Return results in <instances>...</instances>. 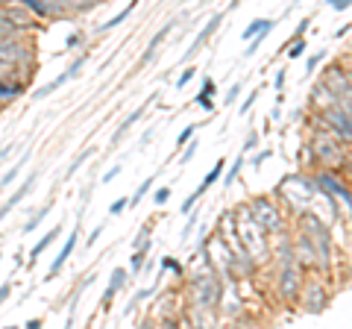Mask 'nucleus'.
Returning <instances> with one entry per match:
<instances>
[{"label": "nucleus", "mask_w": 352, "mask_h": 329, "mask_svg": "<svg viewBox=\"0 0 352 329\" xmlns=\"http://www.w3.org/2000/svg\"><path fill=\"white\" fill-rule=\"evenodd\" d=\"M235 215V235L241 241V247L247 250V253L252 256V262L256 265H261V262L270 259V244H267V233L256 224V217H252L250 206H238Z\"/></svg>", "instance_id": "1"}, {"label": "nucleus", "mask_w": 352, "mask_h": 329, "mask_svg": "<svg viewBox=\"0 0 352 329\" xmlns=\"http://www.w3.org/2000/svg\"><path fill=\"white\" fill-rule=\"evenodd\" d=\"M220 294H223V279H220V273L212 268V262H206L203 270L197 268V273L188 279V306L217 312Z\"/></svg>", "instance_id": "2"}, {"label": "nucleus", "mask_w": 352, "mask_h": 329, "mask_svg": "<svg viewBox=\"0 0 352 329\" xmlns=\"http://www.w3.org/2000/svg\"><path fill=\"white\" fill-rule=\"evenodd\" d=\"M308 150H311V162L308 164H320V168H340L346 159V145L340 138H335L329 129H317L308 141Z\"/></svg>", "instance_id": "3"}, {"label": "nucleus", "mask_w": 352, "mask_h": 329, "mask_svg": "<svg viewBox=\"0 0 352 329\" xmlns=\"http://www.w3.org/2000/svg\"><path fill=\"white\" fill-rule=\"evenodd\" d=\"M296 229L317 247V253L323 256L326 265H332V233H329V224L323 217L314 209H302L296 212Z\"/></svg>", "instance_id": "4"}, {"label": "nucleus", "mask_w": 352, "mask_h": 329, "mask_svg": "<svg viewBox=\"0 0 352 329\" xmlns=\"http://www.w3.org/2000/svg\"><path fill=\"white\" fill-rule=\"evenodd\" d=\"M279 194H282L285 203L294 206L291 212L311 209V200L317 197V182L311 177H302V173H296V177H285L282 185H279Z\"/></svg>", "instance_id": "5"}, {"label": "nucleus", "mask_w": 352, "mask_h": 329, "mask_svg": "<svg viewBox=\"0 0 352 329\" xmlns=\"http://www.w3.org/2000/svg\"><path fill=\"white\" fill-rule=\"evenodd\" d=\"M250 212H252L256 224H258L267 235L285 233V217H282V209L276 206V200H270V197H256V200L250 203Z\"/></svg>", "instance_id": "6"}, {"label": "nucleus", "mask_w": 352, "mask_h": 329, "mask_svg": "<svg viewBox=\"0 0 352 329\" xmlns=\"http://www.w3.org/2000/svg\"><path fill=\"white\" fill-rule=\"evenodd\" d=\"M317 127L320 129H329L335 138H340L344 145H352V118L349 112H344L338 103L335 106H329L320 112V120H317Z\"/></svg>", "instance_id": "7"}, {"label": "nucleus", "mask_w": 352, "mask_h": 329, "mask_svg": "<svg viewBox=\"0 0 352 329\" xmlns=\"http://www.w3.org/2000/svg\"><path fill=\"white\" fill-rule=\"evenodd\" d=\"M276 270H279V279H276L279 297H282V303L294 306L296 297H300L302 282H305V270L300 268V262H294V265H282V268H276Z\"/></svg>", "instance_id": "8"}, {"label": "nucleus", "mask_w": 352, "mask_h": 329, "mask_svg": "<svg viewBox=\"0 0 352 329\" xmlns=\"http://www.w3.org/2000/svg\"><path fill=\"white\" fill-rule=\"evenodd\" d=\"M320 189L326 191V194H332L335 200H344V206H346V215H352V194H349V189H346V182L338 177V173L332 171V168H320L311 177Z\"/></svg>", "instance_id": "9"}, {"label": "nucleus", "mask_w": 352, "mask_h": 329, "mask_svg": "<svg viewBox=\"0 0 352 329\" xmlns=\"http://www.w3.org/2000/svg\"><path fill=\"white\" fill-rule=\"evenodd\" d=\"M296 303H302V312H308V315H320V312L326 309V303H329V294H326V288H323V282L305 279L302 288H300V297H296Z\"/></svg>", "instance_id": "10"}, {"label": "nucleus", "mask_w": 352, "mask_h": 329, "mask_svg": "<svg viewBox=\"0 0 352 329\" xmlns=\"http://www.w3.org/2000/svg\"><path fill=\"white\" fill-rule=\"evenodd\" d=\"M320 85H326V89L332 92L335 97H344L352 89V74L346 71L344 62H335V65H329V68L320 74Z\"/></svg>", "instance_id": "11"}, {"label": "nucleus", "mask_w": 352, "mask_h": 329, "mask_svg": "<svg viewBox=\"0 0 352 329\" xmlns=\"http://www.w3.org/2000/svg\"><path fill=\"white\" fill-rule=\"evenodd\" d=\"M82 65H85V53H82V56H76V59L71 62V68L65 71V74L53 76V80H50L47 85H41V89H36V92H32V97H36V100H44V97H50L53 92H59L65 83H68V80H74V76L80 74V68H82Z\"/></svg>", "instance_id": "12"}, {"label": "nucleus", "mask_w": 352, "mask_h": 329, "mask_svg": "<svg viewBox=\"0 0 352 329\" xmlns=\"http://www.w3.org/2000/svg\"><path fill=\"white\" fill-rule=\"evenodd\" d=\"M80 233H82V224H76V229L68 235V241L62 244V250H59V256L53 259V265H50V270H47V277H44V282H53L59 277V270L65 268V262H68V256L74 253V247H76V241H80Z\"/></svg>", "instance_id": "13"}, {"label": "nucleus", "mask_w": 352, "mask_h": 329, "mask_svg": "<svg viewBox=\"0 0 352 329\" xmlns=\"http://www.w3.org/2000/svg\"><path fill=\"white\" fill-rule=\"evenodd\" d=\"M24 92H27L24 80H15V76H0V109L9 106V103H15Z\"/></svg>", "instance_id": "14"}, {"label": "nucleus", "mask_w": 352, "mask_h": 329, "mask_svg": "<svg viewBox=\"0 0 352 329\" xmlns=\"http://www.w3.org/2000/svg\"><path fill=\"white\" fill-rule=\"evenodd\" d=\"M173 27H176V18H170V21H168V24H164V27H162V30L156 32V36H153V39H150V45H147V50H144V53H141V59H138V65H135V71H141V68H144V65H147V62H150L153 56H156V50L162 47V41H164V39H168V36H170V32H173Z\"/></svg>", "instance_id": "15"}, {"label": "nucleus", "mask_w": 352, "mask_h": 329, "mask_svg": "<svg viewBox=\"0 0 352 329\" xmlns=\"http://www.w3.org/2000/svg\"><path fill=\"white\" fill-rule=\"evenodd\" d=\"M220 21H223V15H212V18H208V24H206V27L200 30V36H197V39H194V45H191L188 50H185V59H191V56H194V53H197V50H203V47L208 45V39H212V36H214V30L220 27Z\"/></svg>", "instance_id": "16"}, {"label": "nucleus", "mask_w": 352, "mask_h": 329, "mask_svg": "<svg viewBox=\"0 0 352 329\" xmlns=\"http://www.w3.org/2000/svg\"><path fill=\"white\" fill-rule=\"evenodd\" d=\"M153 97H156V94H153ZM153 97H150V100H147V103H153ZM147 103H144V106H138V109H135V112H132L129 118H124V120H120V127L115 129V136H112V141H109V147H118V145H120V141H124V136H126V129H129V127H135V124H138V120H141V115H144V109H147Z\"/></svg>", "instance_id": "17"}, {"label": "nucleus", "mask_w": 352, "mask_h": 329, "mask_svg": "<svg viewBox=\"0 0 352 329\" xmlns=\"http://www.w3.org/2000/svg\"><path fill=\"white\" fill-rule=\"evenodd\" d=\"M59 233H62V229H59V226H53V229H50V233H44V238L38 241V244H36V247H32V250H30V256H27V265H36V262L41 259V253H44V250H47V247L53 244V241H56V238H59Z\"/></svg>", "instance_id": "18"}, {"label": "nucleus", "mask_w": 352, "mask_h": 329, "mask_svg": "<svg viewBox=\"0 0 352 329\" xmlns=\"http://www.w3.org/2000/svg\"><path fill=\"white\" fill-rule=\"evenodd\" d=\"M36 182H38V173H30V177H27L24 182L18 185V191H15L12 197H9V200H6V206H9V209H18V206L24 203V197L32 191V185H36Z\"/></svg>", "instance_id": "19"}, {"label": "nucleus", "mask_w": 352, "mask_h": 329, "mask_svg": "<svg viewBox=\"0 0 352 329\" xmlns=\"http://www.w3.org/2000/svg\"><path fill=\"white\" fill-rule=\"evenodd\" d=\"M311 103H314V106L323 112V109H329V106H335V103H338V97H335L332 92H329L326 85L317 83V89H314V94H311Z\"/></svg>", "instance_id": "20"}, {"label": "nucleus", "mask_w": 352, "mask_h": 329, "mask_svg": "<svg viewBox=\"0 0 352 329\" xmlns=\"http://www.w3.org/2000/svg\"><path fill=\"white\" fill-rule=\"evenodd\" d=\"M135 6H138V0H129V6H124V9H120V12H118L112 21H106V24L97 27V32H109V30H115L118 24H124V21L129 18V12H132V9H135Z\"/></svg>", "instance_id": "21"}, {"label": "nucleus", "mask_w": 352, "mask_h": 329, "mask_svg": "<svg viewBox=\"0 0 352 329\" xmlns=\"http://www.w3.org/2000/svg\"><path fill=\"white\" fill-rule=\"evenodd\" d=\"M27 159H30V153H24V156H21L15 164H12V171H6L3 173V177H0V191H3V189H9V185H12L15 180H18V173L21 171H24V164H27Z\"/></svg>", "instance_id": "22"}, {"label": "nucleus", "mask_w": 352, "mask_h": 329, "mask_svg": "<svg viewBox=\"0 0 352 329\" xmlns=\"http://www.w3.org/2000/svg\"><path fill=\"white\" fill-rule=\"evenodd\" d=\"M267 27H276V21H273V18H256V21H250L244 32H241V39H244V41H250L252 36H256V32L267 30Z\"/></svg>", "instance_id": "23"}, {"label": "nucleus", "mask_w": 352, "mask_h": 329, "mask_svg": "<svg viewBox=\"0 0 352 329\" xmlns=\"http://www.w3.org/2000/svg\"><path fill=\"white\" fill-rule=\"evenodd\" d=\"M50 209H53V206H41V209H38L36 215H30V217H27V224L21 226V235H27V233H36V229H38V224H41L44 217L50 215Z\"/></svg>", "instance_id": "24"}, {"label": "nucleus", "mask_w": 352, "mask_h": 329, "mask_svg": "<svg viewBox=\"0 0 352 329\" xmlns=\"http://www.w3.org/2000/svg\"><path fill=\"white\" fill-rule=\"evenodd\" d=\"M94 153H97V147H85V150L80 153V156H76V159L71 162V168H68V173H65V180H71V177H74V173H76V171H80V168H82V164H85L88 159H91V156H94Z\"/></svg>", "instance_id": "25"}, {"label": "nucleus", "mask_w": 352, "mask_h": 329, "mask_svg": "<svg viewBox=\"0 0 352 329\" xmlns=\"http://www.w3.org/2000/svg\"><path fill=\"white\" fill-rule=\"evenodd\" d=\"M150 250H153V247H138L135 253H132V259H129L132 273H141V270H144V265H147V256H150Z\"/></svg>", "instance_id": "26"}, {"label": "nucleus", "mask_w": 352, "mask_h": 329, "mask_svg": "<svg viewBox=\"0 0 352 329\" xmlns=\"http://www.w3.org/2000/svg\"><path fill=\"white\" fill-rule=\"evenodd\" d=\"M244 162H247V153H241V156L232 162V168L226 171V177H223V189H229L235 180H238V173H241V168H244Z\"/></svg>", "instance_id": "27"}, {"label": "nucleus", "mask_w": 352, "mask_h": 329, "mask_svg": "<svg viewBox=\"0 0 352 329\" xmlns=\"http://www.w3.org/2000/svg\"><path fill=\"white\" fill-rule=\"evenodd\" d=\"M150 235H153V224L147 221L144 226L138 229V235H135V241H132V250H138V247H153V241H150Z\"/></svg>", "instance_id": "28"}, {"label": "nucleus", "mask_w": 352, "mask_h": 329, "mask_svg": "<svg viewBox=\"0 0 352 329\" xmlns=\"http://www.w3.org/2000/svg\"><path fill=\"white\" fill-rule=\"evenodd\" d=\"M223 164H226L223 159H217V162H214V168L206 173V180H203V185H206V189H212V185L217 182V177H220V173H223Z\"/></svg>", "instance_id": "29"}, {"label": "nucleus", "mask_w": 352, "mask_h": 329, "mask_svg": "<svg viewBox=\"0 0 352 329\" xmlns=\"http://www.w3.org/2000/svg\"><path fill=\"white\" fill-rule=\"evenodd\" d=\"M153 189V177L150 180H144V182H141L138 185V191H135V197H132V200H129V206H132V209H135V206L141 203V200H144V197H147V191Z\"/></svg>", "instance_id": "30"}, {"label": "nucleus", "mask_w": 352, "mask_h": 329, "mask_svg": "<svg viewBox=\"0 0 352 329\" xmlns=\"http://www.w3.org/2000/svg\"><path fill=\"white\" fill-rule=\"evenodd\" d=\"M109 285H112V288H124V285H126V270L124 268H115L112 270V277H109Z\"/></svg>", "instance_id": "31"}, {"label": "nucleus", "mask_w": 352, "mask_h": 329, "mask_svg": "<svg viewBox=\"0 0 352 329\" xmlns=\"http://www.w3.org/2000/svg\"><path fill=\"white\" fill-rule=\"evenodd\" d=\"M288 45H291V47H288V56H291V59H300L302 53H305V41H302V36H300V39H291Z\"/></svg>", "instance_id": "32"}, {"label": "nucleus", "mask_w": 352, "mask_h": 329, "mask_svg": "<svg viewBox=\"0 0 352 329\" xmlns=\"http://www.w3.org/2000/svg\"><path fill=\"white\" fill-rule=\"evenodd\" d=\"M194 133H197V124H188V127H185V129H182V133H179V138H176V150H179V147H185V145H188V141L194 138Z\"/></svg>", "instance_id": "33"}, {"label": "nucleus", "mask_w": 352, "mask_h": 329, "mask_svg": "<svg viewBox=\"0 0 352 329\" xmlns=\"http://www.w3.org/2000/svg\"><path fill=\"white\" fill-rule=\"evenodd\" d=\"M126 206H129V197H118V200H115L112 206H109V215L115 217V215H120V212H124Z\"/></svg>", "instance_id": "34"}, {"label": "nucleus", "mask_w": 352, "mask_h": 329, "mask_svg": "<svg viewBox=\"0 0 352 329\" xmlns=\"http://www.w3.org/2000/svg\"><path fill=\"white\" fill-rule=\"evenodd\" d=\"M214 92H217L214 80H212V76H206V80H203V92L197 94V97H214Z\"/></svg>", "instance_id": "35"}, {"label": "nucleus", "mask_w": 352, "mask_h": 329, "mask_svg": "<svg viewBox=\"0 0 352 329\" xmlns=\"http://www.w3.org/2000/svg\"><path fill=\"white\" fill-rule=\"evenodd\" d=\"M194 74H197V68H185V71H182V76H179V80H176V89H179V92H182V89H185V85H188V83H191V76H194Z\"/></svg>", "instance_id": "36"}, {"label": "nucleus", "mask_w": 352, "mask_h": 329, "mask_svg": "<svg viewBox=\"0 0 352 329\" xmlns=\"http://www.w3.org/2000/svg\"><path fill=\"white\" fill-rule=\"evenodd\" d=\"M162 268H164V270H173L176 277H182V265H179V262H176V259H170V256L162 262Z\"/></svg>", "instance_id": "37"}, {"label": "nucleus", "mask_w": 352, "mask_h": 329, "mask_svg": "<svg viewBox=\"0 0 352 329\" xmlns=\"http://www.w3.org/2000/svg\"><path fill=\"white\" fill-rule=\"evenodd\" d=\"M194 153H197V145H194V141H188V145H185V150H182V156H179V164L191 162V159H194Z\"/></svg>", "instance_id": "38"}, {"label": "nucleus", "mask_w": 352, "mask_h": 329, "mask_svg": "<svg viewBox=\"0 0 352 329\" xmlns=\"http://www.w3.org/2000/svg\"><path fill=\"white\" fill-rule=\"evenodd\" d=\"M9 294H12V277H9L3 285H0V306H3L9 300Z\"/></svg>", "instance_id": "39"}, {"label": "nucleus", "mask_w": 352, "mask_h": 329, "mask_svg": "<svg viewBox=\"0 0 352 329\" xmlns=\"http://www.w3.org/2000/svg\"><path fill=\"white\" fill-rule=\"evenodd\" d=\"M238 94H241V83H235V85H232V89H229V92H226V100H223V103H226V106H232V103L238 100Z\"/></svg>", "instance_id": "40"}, {"label": "nucleus", "mask_w": 352, "mask_h": 329, "mask_svg": "<svg viewBox=\"0 0 352 329\" xmlns=\"http://www.w3.org/2000/svg\"><path fill=\"white\" fill-rule=\"evenodd\" d=\"M80 41H82V32H71L68 41H65V47H68V50H76V47H80Z\"/></svg>", "instance_id": "41"}, {"label": "nucleus", "mask_w": 352, "mask_h": 329, "mask_svg": "<svg viewBox=\"0 0 352 329\" xmlns=\"http://www.w3.org/2000/svg\"><path fill=\"white\" fill-rule=\"evenodd\" d=\"M256 97H258V92H250V94H247V100L241 103V115H247V112H250L252 103H256Z\"/></svg>", "instance_id": "42"}, {"label": "nucleus", "mask_w": 352, "mask_h": 329, "mask_svg": "<svg viewBox=\"0 0 352 329\" xmlns=\"http://www.w3.org/2000/svg\"><path fill=\"white\" fill-rule=\"evenodd\" d=\"M153 200H156V206H164V203L170 200V189H159V191H156V197H153Z\"/></svg>", "instance_id": "43"}, {"label": "nucleus", "mask_w": 352, "mask_h": 329, "mask_svg": "<svg viewBox=\"0 0 352 329\" xmlns=\"http://www.w3.org/2000/svg\"><path fill=\"white\" fill-rule=\"evenodd\" d=\"M256 147H258V133H250V136H247V141H244V153L256 150Z\"/></svg>", "instance_id": "44"}, {"label": "nucleus", "mask_w": 352, "mask_h": 329, "mask_svg": "<svg viewBox=\"0 0 352 329\" xmlns=\"http://www.w3.org/2000/svg\"><path fill=\"white\" fill-rule=\"evenodd\" d=\"M100 235H103V226H97V229H94V233H91V235H88V241H85V247H94V244H97V241H100Z\"/></svg>", "instance_id": "45"}, {"label": "nucleus", "mask_w": 352, "mask_h": 329, "mask_svg": "<svg viewBox=\"0 0 352 329\" xmlns=\"http://www.w3.org/2000/svg\"><path fill=\"white\" fill-rule=\"evenodd\" d=\"M267 156H270V150H258L256 156H252V168H261V162L267 159Z\"/></svg>", "instance_id": "46"}, {"label": "nucleus", "mask_w": 352, "mask_h": 329, "mask_svg": "<svg viewBox=\"0 0 352 329\" xmlns=\"http://www.w3.org/2000/svg\"><path fill=\"white\" fill-rule=\"evenodd\" d=\"M118 173H120V164H115L112 171H106V173H103V185H109L112 180H118Z\"/></svg>", "instance_id": "47"}, {"label": "nucleus", "mask_w": 352, "mask_h": 329, "mask_svg": "<svg viewBox=\"0 0 352 329\" xmlns=\"http://www.w3.org/2000/svg\"><path fill=\"white\" fill-rule=\"evenodd\" d=\"M320 62H323V53H317V56H311V59H308V68H305V71L311 74V71H314V68H317V65H320Z\"/></svg>", "instance_id": "48"}, {"label": "nucleus", "mask_w": 352, "mask_h": 329, "mask_svg": "<svg viewBox=\"0 0 352 329\" xmlns=\"http://www.w3.org/2000/svg\"><path fill=\"white\" fill-rule=\"evenodd\" d=\"M197 103H200V106L206 109V112H212V109H214V103H212V97H197Z\"/></svg>", "instance_id": "49"}, {"label": "nucleus", "mask_w": 352, "mask_h": 329, "mask_svg": "<svg viewBox=\"0 0 352 329\" xmlns=\"http://www.w3.org/2000/svg\"><path fill=\"white\" fill-rule=\"evenodd\" d=\"M329 6H335V9H349L352 0H329Z\"/></svg>", "instance_id": "50"}, {"label": "nucleus", "mask_w": 352, "mask_h": 329, "mask_svg": "<svg viewBox=\"0 0 352 329\" xmlns=\"http://www.w3.org/2000/svg\"><path fill=\"white\" fill-rule=\"evenodd\" d=\"M97 3H103V0H80V9H82V12H88V9L97 6Z\"/></svg>", "instance_id": "51"}, {"label": "nucleus", "mask_w": 352, "mask_h": 329, "mask_svg": "<svg viewBox=\"0 0 352 329\" xmlns=\"http://www.w3.org/2000/svg\"><path fill=\"white\" fill-rule=\"evenodd\" d=\"M41 323H44V321H41V317H30V321H27L24 326H27V329H38Z\"/></svg>", "instance_id": "52"}, {"label": "nucleus", "mask_w": 352, "mask_h": 329, "mask_svg": "<svg viewBox=\"0 0 352 329\" xmlns=\"http://www.w3.org/2000/svg\"><path fill=\"white\" fill-rule=\"evenodd\" d=\"M9 153H12V145H3V147H0V162H3Z\"/></svg>", "instance_id": "53"}, {"label": "nucleus", "mask_w": 352, "mask_h": 329, "mask_svg": "<svg viewBox=\"0 0 352 329\" xmlns=\"http://www.w3.org/2000/svg\"><path fill=\"white\" fill-rule=\"evenodd\" d=\"M153 133H156V129H147V133H144V138H141V147H147V145H150V138H153Z\"/></svg>", "instance_id": "54"}, {"label": "nucleus", "mask_w": 352, "mask_h": 329, "mask_svg": "<svg viewBox=\"0 0 352 329\" xmlns=\"http://www.w3.org/2000/svg\"><path fill=\"white\" fill-rule=\"evenodd\" d=\"M344 65H346V71L352 74V47H349V53H346V59H344Z\"/></svg>", "instance_id": "55"}, {"label": "nucleus", "mask_w": 352, "mask_h": 329, "mask_svg": "<svg viewBox=\"0 0 352 329\" xmlns=\"http://www.w3.org/2000/svg\"><path fill=\"white\" fill-rule=\"evenodd\" d=\"M282 85H285V71L276 74V89H282Z\"/></svg>", "instance_id": "56"}, {"label": "nucleus", "mask_w": 352, "mask_h": 329, "mask_svg": "<svg viewBox=\"0 0 352 329\" xmlns=\"http://www.w3.org/2000/svg\"><path fill=\"white\" fill-rule=\"evenodd\" d=\"M349 97H352V89H349Z\"/></svg>", "instance_id": "57"}, {"label": "nucleus", "mask_w": 352, "mask_h": 329, "mask_svg": "<svg viewBox=\"0 0 352 329\" xmlns=\"http://www.w3.org/2000/svg\"><path fill=\"white\" fill-rule=\"evenodd\" d=\"M0 259H3V253H0Z\"/></svg>", "instance_id": "58"}]
</instances>
